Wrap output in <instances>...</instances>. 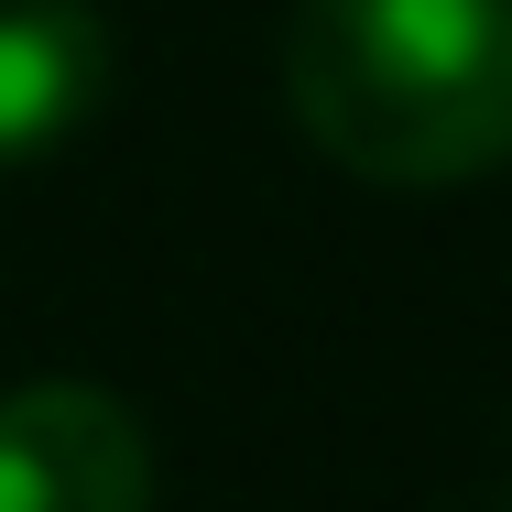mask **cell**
I'll list each match as a JSON object with an SVG mask.
<instances>
[{"mask_svg":"<svg viewBox=\"0 0 512 512\" xmlns=\"http://www.w3.org/2000/svg\"><path fill=\"white\" fill-rule=\"evenodd\" d=\"M109 99L99 0H0V175L44 164Z\"/></svg>","mask_w":512,"mask_h":512,"instance_id":"3957f363","label":"cell"},{"mask_svg":"<svg viewBox=\"0 0 512 512\" xmlns=\"http://www.w3.org/2000/svg\"><path fill=\"white\" fill-rule=\"evenodd\" d=\"M0 512H153V436L99 382H11L0 393Z\"/></svg>","mask_w":512,"mask_h":512,"instance_id":"7a4b0ae2","label":"cell"},{"mask_svg":"<svg viewBox=\"0 0 512 512\" xmlns=\"http://www.w3.org/2000/svg\"><path fill=\"white\" fill-rule=\"evenodd\" d=\"M284 109L360 186L436 197L512 164V0H295Z\"/></svg>","mask_w":512,"mask_h":512,"instance_id":"6da1fadb","label":"cell"}]
</instances>
